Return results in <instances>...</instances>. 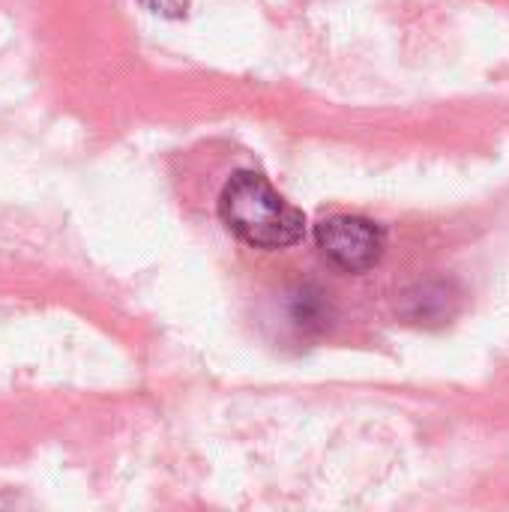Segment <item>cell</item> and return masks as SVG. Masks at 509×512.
Here are the masks:
<instances>
[{"instance_id": "obj_3", "label": "cell", "mask_w": 509, "mask_h": 512, "mask_svg": "<svg viewBox=\"0 0 509 512\" xmlns=\"http://www.w3.org/2000/svg\"><path fill=\"white\" fill-rule=\"evenodd\" d=\"M456 306L459 297L453 294V285L444 282H426L405 294V318H411L414 324H441L453 318Z\"/></svg>"}, {"instance_id": "obj_2", "label": "cell", "mask_w": 509, "mask_h": 512, "mask_svg": "<svg viewBox=\"0 0 509 512\" xmlns=\"http://www.w3.org/2000/svg\"><path fill=\"white\" fill-rule=\"evenodd\" d=\"M315 243L339 273H369L384 255V231L366 216H330L318 222Z\"/></svg>"}, {"instance_id": "obj_4", "label": "cell", "mask_w": 509, "mask_h": 512, "mask_svg": "<svg viewBox=\"0 0 509 512\" xmlns=\"http://www.w3.org/2000/svg\"><path fill=\"white\" fill-rule=\"evenodd\" d=\"M141 6L162 18H180V15H186L189 0H141Z\"/></svg>"}, {"instance_id": "obj_1", "label": "cell", "mask_w": 509, "mask_h": 512, "mask_svg": "<svg viewBox=\"0 0 509 512\" xmlns=\"http://www.w3.org/2000/svg\"><path fill=\"white\" fill-rule=\"evenodd\" d=\"M222 225L252 249H291L306 234V216L288 204L264 174L237 171L219 195Z\"/></svg>"}]
</instances>
